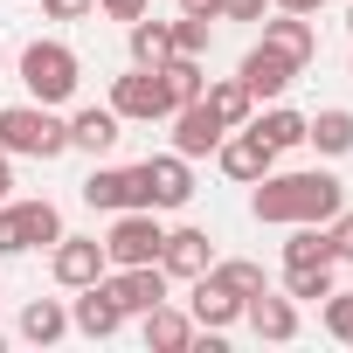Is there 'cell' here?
Here are the masks:
<instances>
[{"mask_svg": "<svg viewBox=\"0 0 353 353\" xmlns=\"http://www.w3.org/2000/svg\"><path fill=\"white\" fill-rule=\"evenodd\" d=\"M346 208V188L332 181V173H263V181H250V215L270 222V229H291V222H332Z\"/></svg>", "mask_w": 353, "mask_h": 353, "instance_id": "1", "label": "cell"}, {"mask_svg": "<svg viewBox=\"0 0 353 353\" xmlns=\"http://www.w3.org/2000/svg\"><path fill=\"white\" fill-rule=\"evenodd\" d=\"M0 152L14 159H63L70 152V118H56V104H8L0 111Z\"/></svg>", "mask_w": 353, "mask_h": 353, "instance_id": "2", "label": "cell"}, {"mask_svg": "<svg viewBox=\"0 0 353 353\" xmlns=\"http://www.w3.org/2000/svg\"><path fill=\"white\" fill-rule=\"evenodd\" d=\"M21 83H28L35 104H70L77 83H83V63H77L70 42L49 35V42H28V49H21Z\"/></svg>", "mask_w": 353, "mask_h": 353, "instance_id": "3", "label": "cell"}, {"mask_svg": "<svg viewBox=\"0 0 353 353\" xmlns=\"http://www.w3.org/2000/svg\"><path fill=\"white\" fill-rule=\"evenodd\" d=\"M188 201H194V159H181V152H152V159L132 166V208L166 215V208H188Z\"/></svg>", "mask_w": 353, "mask_h": 353, "instance_id": "4", "label": "cell"}, {"mask_svg": "<svg viewBox=\"0 0 353 353\" xmlns=\"http://www.w3.org/2000/svg\"><path fill=\"white\" fill-rule=\"evenodd\" d=\"M159 243H166V229H159L152 208H118L111 236H104V256L111 263H159Z\"/></svg>", "mask_w": 353, "mask_h": 353, "instance_id": "5", "label": "cell"}, {"mask_svg": "<svg viewBox=\"0 0 353 353\" xmlns=\"http://www.w3.org/2000/svg\"><path fill=\"white\" fill-rule=\"evenodd\" d=\"M111 111H118V118H132V125H152V118H173V97H166L159 70L132 63V70L111 83Z\"/></svg>", "mask_w": 353, "mask_h": 353, "instance_id": "6", "label": "cell"}, {"mask_svg": "<svg viewBox=\"0 0 353 353\" xmlns=\"http://www.w3.org/2000/svg\"><path fill=\"white\" fill-rule=\"evenodd\" d=\"M111 270V256H104V243L97 236H56V250H49V277L63 284V291H83V284H97Z\"/></svg>", "mask_w": 353, "mask_h": 353, "instance_id": "7", "label": "cell"}, {"mask_svg": "<svg viewBox=\"0 0 353 353\" xmlns=\"http://www.w3.org/2000/svg\"><path fill=\"white\" fill-rule=\"evenodd\" d=\"M166 284H173V277H166L159 263H111V270H104V291L125 305V319L152 312V305L166 298Z\"/></svg>", "mask_w": 353, "mask_h": 353, "instance_id": "8", "label": "cell"}, {"mask_svg": "<svg viewBox=\"0 0 353 353\" xmlns=\"http://www.w3.org/2000/svg\"><path fill=\"white\" fill-rule=\"evenodd\" d=\"M236 77L250 83V97H256V104H277V97H284V90L298 83V63H291L284 49H270V42H256V49H250V56L236 63Z\"/></svg>", "mask_w": 353, "mask_h": 353, "instance_id": "9", "label": "cell"}, {"mask_svg": "<svg viewBox=\"0 0 353 353\" xmlns=\"http://www.w3.org/2000/svg\"><path fill=\"white\" fill-rule=\"evenodd\" d=\"M70 332H83V339H118V332H125V305L104 291V277L77 291V305H70Z\"/></svg>", "mask_w": 353, "mask_h": 353, "instance_id": "10", "label": "cell"}, {"mask_svg": "<svg viewBox=\"0 0 353 353\" xmlns=\"http://www.w3.org/2000/svg\"><path fill=\"white\" fill-rule=\"evenodd\" d=\"M215 159H222V173H229V181H243V188H250V181H263V173L277 166V152H270V145H263V139H256L250 125H236V132H222V145H215Z\"/></svg>", "mask_w": 353, "mask_h": 353, "instance_id": "11", "label": "cell"}, {"mask_svg": "<svg viewBox=\"0 0 353 353\" xmlns=\"http://www.w3.org/2000/svg\"><path fill=\"white\" fill-rule=\"evenodd\" d=\"M188 319H194L201 332H229V325L243 319V298H236L222 277H208V270H201V277H194V291H188Z\"/></svg>", "mask_w": 353, "mask_h": 353, "instance_id": "12", "label": "cell"}, {"mask_svg": "<svg viewBox=\"0 0 353 353\" xmlns=\"http://www.w3.org/2000/svg\"><path fill=\"white\" fill-rule=\"evenodd\" d=\"M243 319H250V332L270 339V346H291V339H298V298H277L270 284H263L256 298H243Z\"/></svg>", "mask_w": 353, "mask_h": 353, "instance_id": "13", "label": "cell"}, {"mask_svg": "<svg viewBox=\"0 0 353 353\" xmlns=\"http://www.w3.org/2000/svg\"><path fill=\"white\" fill-rule=\"evenodd\" d=\"M208 263H215V243H208V229H166V243H159V270H166V277L194 284Z\"/></svg>", "mask_w": 353, "mask_h": 353, "instance_id": "14", "label": "cell"}, {"mask_svg": "<svg viewBox=\"0 0 353 353\" xmlns=\"http://www.w3.org/2000/svg\"><path fill=\"white\" fill-rule=\"evenodd\" d=\"M222 132H229V125H222V118H215L201 97L173 111V152H181V159H208V152L222 145Z\"/></svg>", "mask_w": 353, "mask_h": 353, "instance_id": "15", "label": "cell"}, {"mask_svg": "<svg viewBox=\"0 0 353 353\" xmlns=\"http://www.w3.org/2000/svg\"><path fill=\"white\" fill-rule=\"evenodd\" d=\"M139 332H145V353H188L201 325H194L181 305H166V298H159L152 312H139Z\"/></svg>", "mask_w": 353, "mask_h": 353, "instance_id": "16", "label": "cell"}, {"mask_svg": "<svg viewBox=\"0 0 353 353\" xmlns=\"http://www.w3.org/2000/svg\"><path fill=\"white\" fill-rule=\"evenodd\" d=\"M256 28H263V42H270V49H284L298 70L319 56V28H312V14H284V8H277V14H263Z\"/></svg>", "mask_w": 353, "mask_h": 353, "instance_id": "17", "label": "cell"}, {"mask_svg": "<svg viewBox=\"0 0 353 353\" xmlns=\"http://www.w3.org/2000/svg\"><path fill=\"white\" fill-rule=\"evenodd\" d=\"M125 118L111 111V104H83V111H70V145L77 152H111L125 132H118Z\"/></svg>", "mask_w": 353, "mask_h": 353, "instance_id": "18", "label": "cell"}, {"mask_svg": "<svg viewBox=\"0 0 353 353\" xmlns=\"http://www.w3.org/2000/svg\"><path fill=\"white\" fill-rule=\"evenodd\" d=\"M305 145H319L325 159H346L353 152V111L346 104H325L319 118H305Z\"/></svg>", "mask_w": 353, "mask_h": 353, "instance_id": "19", "label": "cell"}, {"mask_svg": "<svg viewBox=\"0 0 353 353\" xmlns=\"http://www.w3.org/2000/svg\"><path fill=\"white\" fill-rule=\"evenodd\" d=\"M83 194V208H97V215H118V208H132V166H97L90 181L77 188Z\"/></svg>", "mask_w": 353, "mask_h": 353, "instance_id": "20", "label": "cell"}, {"mask_svg": "<svg viewBox=\"0 0 353 353\" xmlns=\"http://www.w3.org/2000/svg\"><path fill=\"white\" fill-rule=\"evenodd\" d=\"M125 49H132V63H145V70H159V63L173 56V21H152V14H139V21H125Z\"/></svg>", "mask_w": 353, "mask_h": 353, "instance_id": "21", "label": "cell"}, {"mask_svg": "<svg viewBox=\"0 0 353 353\" xmlns=\"http://www.w3.org/2000/svg\"><path fill=\"white\" fill-rule=\"evenodd\" d=\"M201 104H208V111H215L229 132L256 118V97H250V83H243V77H222V83H208V90H201Z\"/></svg>", "mask_w": 353, "mask_h": 353, "instance_id": "22", "label": "cell"}, {"mask_svg": "<svg viewBox=\"0 0 353 353\" xmlns=\"http://www.w3.org/2000/svg\"><path fill=\"white\" fill-rule=\"evenodd\" d=\"M250 132H256L270 152H291V145H305V111L270 104V111H256V118H250Z\"/></svg>", "mask_w": 353, "mask_h": 353, "instance_id": "23", "label": "cell"}, {"mask_svg": "<svg viewBox=\"0 0 353 353\" xmlns=\"http://www.w3.org/2000/svg\"><path fill=\"white\" fill-rule=\"evenodd\" d=\"M70 332V305L63 298H28V312H21V339L28 346H56Z\"/></svg>", "mask_w": 353, "mask_h": 353, "instance_id": "24", "label": "cell"}, {"mask_svg": "<svg viewBox=\"0 0 353 353\" xmlns=\"http://www.w3.org/2000/svg\"><path fill=\"white\" fill-rule=\"evenodd\" d=\"M298 263H339V256H332V236H325V222H291L284 270H298Z\"/></svg>", "mask_w": 353, "mask_h": 353, "instance_id": "25", "label": "cell"}, {"mask_svg": "<svg viewBox=\"0 0 353 353\" xmlns=\"http://www.w3.org/2000/svg\"><path fill=\"white\" fill-rule=\"evenodd\" d=\"M159 83H166L173 111H181V104H194V97L208 90V77H201V56H166V63H159Z\"/></svg>", "mask_w": 353, "mask_h": 353, "instance_id": "26", "label": "cell"}, {"mask_svg": "<svg viewBox=\"0 0 353 353\" xmlns=\"http://www.w3.org/2000/svg\"><path fill=\"white\" fill-rule=\"evenodd\" d=\"M339 263H298V270H284V298H298V305H319L339 277H332Z\"/></svg>", "mask_w": 353, "mask_h": 353, "instance_id": "27", "label": "cell"}, {"mask_svg": "<svg viewBox=\"0 0 353 353\" xmlns=\"http://www.w3.org/2000/svg\"><path fill=\"white\" fill-rule=\"evenodd\" d=\"M21 229H28V250H56L63 208H56V201H21Z\"/></svg>", "mask_w": 353, "mask_h": 353, "instance_id": "28", "label": "cell"}, {"mask_svg": "<svg viewBox=\"0 0 353 353\" xmlns=\"http://www.w3.org/2000/svg\"><path fill=\"white\" fill-rule=\"evenodd\" d=\"M208 277H222L236 298H256L270 277H263V263H250V256H229V263H208Z\"/></svg>", "mask_w": 353, "mask_h": 353, "instance_id": "29", "label": "cell"}, {"mask_svg": "<svg viewBox=\"0 0 353 353\" xmlns=\"http://www.w3.org/2000/svg\"><path fill=\"white\" fill-rule=\"evenodd\" d=\"M319 325H325L339 346H353V291H339V284H332V291L319 298Z\"/></svg>", "mask_w": 353, "mask_h": 353, "instance_id": "30", "label": "cell"}, {"mask_svg": "<svg viewBox=\"0 0 353 353\" xmlns=\"http://www.w3.org/2000/svg\"><path fill=\"white\" fill-rule=\"evenodd\" d=\"M208 35H215V21L181 14V21H173V56H208Z\"/></svg>", "mask_w": 353, "mask_h": 353, "instance_id": "31", "label": "cell"}, {"mask_svg": "<svg viewBox=\"0 0 353 353\" xmlns=\"http://www.w3.org/2000/svg\"><path fill=\"white\" fill-rule=\"evenodd\" d=\"M0 256H28V229H21V201H0Z\"/></svg>", "mask_w": 353, "mask_h": 353, "instance_id": "32", "label": "cell"}, {"mask_svg": "<svg viewBox=\"0 0 353 353\" xmlns=\"http://www.w3.org/2000/svg\"><path fill=\"white\" fill-rule=\"evenodd\" d=\"M325 236H332V256H339V263H353V208H339V215L325 222Z\"/></svg>", "mask_w": 353, "mask_h": 353, "instance_id": "33", "label": "cell"}, {"mask_svg": "<svg viewBox=\"0 0 353 353\" xmlns=\"http://www.w3.org/2000/svg\"><path fill=\"white\" fill-rule=\"evenodd\" d=\"M42 14L49 21H83V14H97V0H42Z\"/></svg>", "mask_w": 353, "mask_h": 353, "instance_id": "34", "label": "cell"}, {"mask_svg": "<svg viewBox=\"0 0 353 353\" xmlns=\"http://www.w3.org/2000/svg\"><path fill=\"white\" fill-rule=\"evenodd\" d=\"M97 14L104 21H139V14H152V0H97Z\"/></svg>", "mask_w": 353, "mask_h": 353, "instance_id": "35", "label": "cell"}, {"mask_svg": "<svg viewBox=\"0 0 353 353\" xmlns=\"http://www.w3.org/2000/svg\"><path fill=\"white\" fill-rule=\"evenodd\" d=\"M270 0H222V21H263Z\"/></svg>", "mask_w": 353, "mask_h": 353, "instance_id": "36", "label": "cell"}, {"mask_svg": "<svg viewBox=\"0 0 353 353\" xmlns=\"http://www.w3.org/2000/svg\"><path fill=\"white\" fill-rule=\"evenodd\" d=\"M181 14H201V21H222V0H181Z\"/></svg>", "mask_w": 353, "mask_h": 353, "instance_id": "37", "label": "cell"}, {"mask_svg": "<svg viewBox=\"0 0 353 353\" xmlns=\"http://www.w3.org/2000/svg\"><path fill=\"white\" fill-rule=\"evenodd\" d=\"M0 201H14V152H0Z\"/></svg>", "mask_w": 353, "mask_h": 353, "instance_id": "38", "label": "cell"}, {"mask_svg": "<svg viewBox=\"0 0 353 353\" xmlns=\"http://www.w3.org/2000/svg\"><path fill=\"white\" fill-rule=\"evenodd\" d=\"M270 8H284V14H319L325 0H270Z\"/></svg>", "mask_w": 353, "mask_h": 353, "instance_id": "39", "label": "cell"}, {"mask_svg": "<svg viewBox=\"0 0 353 353\" xmlns=\"http://www.w3.org/2000/svg\"><path fill=\"white\" fill-rule=\"evenodd\" d=\"M0 70H8V49H0Z\"/></svg>", "mask_w": 353, "mask_h": 353, "instance_id": "40", "label": "cell"}, {"mask_svg": "<svg viewBox=\"0 0 353 353\" xmlns=\"http://www.w3.org/2000/svg\"><path fill=\"white\" fill-rule=\"evenodd\" d=\"M346 28H353V8H346Z\"/></svg>", "mask_w": 353, "mask_h": 353, "instance_id": "41", "label": "cell"}]
</instances>
